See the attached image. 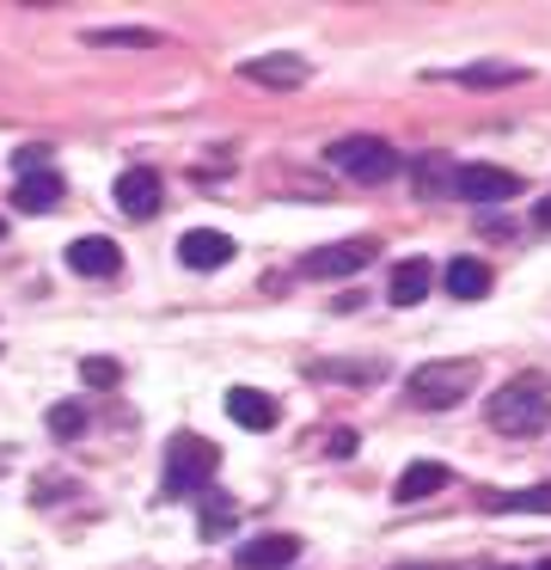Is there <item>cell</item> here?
Listing matches in <instances>:
<instances>
[{"label": "cell", "instance_id": "obj_1", "mask_svg": "<svg viewBox=\"0 0 551 570\" xmlns=\"http://www.w3.org/2000/svg\"><path fill=\"white\" fill-rule=\"evenodd\" d=\"M484 417H490V430H502V435H539L551 423V381L545 374H514V381H502L496 393H490Z\"/></svg>", "mask_w": 551, "mask_h": 570}, {"label": "cell", "instance_id": "obj_2", "mask_svg": "<svg viewBox=\"0 0 551 570\" xmlns=\"http://www.w3.org/2000/svg\"><path fill=\"white\" fill-rule=\"evenodd\" d=\"M472 386H478V362L472 356H435V362H423V368H411L404 393H411V405H423V411H453Z\"/></svg>", "mask_w": 551, "mask_h": 570}, {"label": "cell", "instance_id": "obj_3", "mask_svg": "<svg viewBox=\"0 0 551 570\" xmlns=\"http://www.w3.org/2000/svg\"><path fill=\"white\" fill-rule=\"evenodd\" d=\"M220 466V448L203 435H171L166 448V497H203Z\"/></svg>", "mask_w": 551, "mask_h": 570}, {"label": "cell", "instance_id": "obj_4", "mask_svg": "<svg viewBox=\"0 0 551 570\" xmlns=\"http://www.w3.org/2000/svg\"><path fill=\"white\" fill-rule=\"evenodd\" d=\"M325 160L337 166V173L362 178V185H380V178L399 173V154H392L380 136H343V141H331V148H325Z\"/></svg>", "mask_w": 551, "mask_h": 570}, {"label": "cell", "instance_id": "obj_5", "mask_svg": "<svg viewBox=\"0 0 551 570\" xmlns=\"http://www.w3.org/2000/svg\"><path fill=\"white\" fill-rule=\"evenodd\" d=\"M159 203H166V185H159V173H147V166H129V173L117 178V209L129 215V222H154Z\"/></svg>", "mask_w": 551, "mask_h": 570}, {"label": "cell", "instance_id": "obj_6", "mask_svg": "<svg viewBox=\"0 0 551 570\" xmlns=\"http://www.w3.org/2000/svg\"><path fill=\"white\" fill-rule=\"evenodd\" d=\"M453 190L472 197V203H509V197H521V178H514L509 166H460V173H453Z\"/></svg>", "mask_w": 551, "mask_h": 570}, {"label": "cell", "instance_id": "obj_7", "mask_svg": "<svg viewBox=\"0 0 551 570\" xmlns=\"http://www.w3.org/2000/svg\"><path fill=\"white\" fill-rule=\"evenodd\" d=\"M245 80H252V87H269V92H294V87H306V80H313V68L301 62V56H252V62L239 68Z\"/></svg>", "mask_w": 551, "mask_h": 570}, {"label": "cell", "instance_id": "obj_8", "mask_svg": "<svg viewBox=\"0 0 551 570\" xmlns=\"http://www.w3.org/2000/svg\"><path fill=\"white\" fill-rule=\"evenodd\" d=\"M362 264H374V239H337V246H318V252H306L301 271L306 276H355Z\"/></svg>", "mask_w": 551, "mask_h": 570}, {"label": "cell", "instance_id": "obj_9", "mask_svg": "<svg viewBox=\"0 0 551 570\" xmlns=\"http://www.w3.org/2000/svg\"><path fill=\"white\" fill-rule=\"evenodd\" d=\"M233 239L215 234V227H190V234L178 239V258L190 264V271H220V264H233Z\"/></svg>", "mask_w": 551, "mask_h": 570}, {"label": "cell", "instance_id": "obj_10", "mask_svg": "<svg viewBox=\"0 0 551 570\" xmlns=\"http://www.w3.org/2000/svg\"><path fill=\"white\" fill-rule=\"evenodd\" d=\"M301 558V540L294 533H257V540L239 546V570H282Z\"/></svg>", "mask_w": 551, "mask_h": 570}, {"label": "cell", "instance_id": "obj_11", "mask_svg": "<svg viewBox=\"0 0 551 570\" xmlns=\"http://www.w3.org/2000/svg\"><path fill=\"white\" fill-rule=\"evenodd\" d=\"M68 271L73 276H117L122 271V252L110 246L105 234H86V239H73V246H68Z\"/></svg>", "mask_w": 551, "mask_h": 570}, {"label": "cell", "instance_id": "obj_12", "mask_svg": "<svg viewBox=\"0 0 551 570\" xmlns=\"http://www.w3.org/2000/svg\"><path fill=\"white\" fill-rule=\"evenodd\" d=\"M227 417L239 430H276V399L257 386H227Z\"/></svg>", "mask_w": 551, "mask_h": 570}, {"label": "cell", "instance_id": "obj_13", "mask_svg": "<svg viewBox=\"0 0 551 570\" xmlns=\"http://www.w3.org/2000/svg\"><path fill=\"white\" fill-rule=\"evenodd\" d=\"M447 479L453 472L441 466V460H411V466L399 472V484H392V497H399V503H423V497H435Z\"/></svg>", "mask_w": 551, "mask_h": 570}, {"label": "cell", "instance_id": "obj_14", "mask_svg": "<svg viewBox=\"0 0 551 570\" xmlns=\"http://www.w3.org/2000/svg\"><path fill=\"white\" fill-rule=\"evenodd\" d=\"M490 515H551V484H527V491H484Z\"/></svg>", "mask_w": 551, "mask_h": 570}, {"label": "cell", "instance_id": "obj_15", "mask_svg": "<svg viewBox=\"0 0 551 570\" xmlns=\"http://www.w3.org/2000/svg\"><path fill=\"white\" fill-rule=\"evenodd\" d=\"M61 203V178L56 173H24L19 190H12V209L19 215H49Z\"/></svg>", "mask_w": 551, "mask_h": 570}, {"label": "cell", "instance_id": "obj_16", "mask_svg": "<svg viewBox=\"0 0 551 570\" xmlns=\"http://www.w3.org/2000/svg\"><path fill=\"white\" fill-rule=\"evenodd\" d=\"M441 283H447V295H453V301H484V295H490V264H478V258H453L447 271H441Z\"/></svg>", "mask_w": 551, "mask_h": 570}, {"label": "cell", "instance_id": "obj_17", "mask_svg": "<svg viewBox=\"0 0 551 570\" xmlns=\"http://www.w3.org/2000/svg\"><path fill=\"white\" fill-rule=\"evenodd\" d=\"M429 283H435L429 258H404V264H392V307H416V301L429 295Z\"/></svg>", "mask_w": 551, "mask_h": 570}, {"label": "cell", "instance_id": "obj_18", "mask_svg": "<svg viewBox=\"0 0 551 570\" xmlns=\"http://www.w3.org/2000/svg\"><path fill=\"white\" fill-rule=\"evenodd\" d=\"M447 80H460V87H521L527 68L521 62H472V68H453Z\"/></svg>", "mask_w": 551, "mask_h": 570}, {"label": "cell", "instance_id": "obj_19", "mask_svg": "<svg viewBox=\"0 0 551 570\" xmlns=\"http://www.w3.org/2000/svg\"><path fill=\"white\" fill-rule=\"evenodd\" d=\"M239 521V503L227 491H203V515H196V533L203 540H227V528Z\"/></svg>", "mask_w": 551, "mask_h": 570}, {"label": "cell", "instance_id": "obj_20", "mask_svg": "<svg viewBox=\"0 0 551 570\" xmlns=\"http://www.w3.org/2000/svg\"><path fill=\"white\" fill-rule=\"evenodd\" d=\"M86 43H98V50H154L159 31H147V26H117V31H86Z\"/></svg>", "mask_w": 551, "mask_h": 570}, {"label": "cell", "instance_id": "obj_21", "mask_svg": "<svg viewBox=\"0 0 551 570\" xmlns=\"http://www.w3.org/2000/svg\"><path fill=\"white\" fill-rule=\"evenodd\" d=\"M313 374L318 381H380V362H313Z\"/></svg>", "mask_w": 551, "mask_h": 570}, {"label": "cell", "instance_id": "obj_22", "mask_svg": "<svg viewBox=\"0 0 551 570\" xmlns=\"http://www.w3.org/2000/svg\"><path fill=\"white\" fill-rule=\"evenodd\" d=\"M80 381H86V386H117L122 368H117L110 356H86V362H80Z\"/></svg>", "mask_w": 551, "mask_h": 570}, {"label": "cell", "instance_id": "obj_23", "mask_svg": "<svg viewBox=\"0 0 551 570\" xmlns=\"http://www.w3.org/2000/svg\"><path fill=\"white\" fill-rule=\"evenodd\" d=\"M49 430H56V435H80L86 430V411L80 405H49Z\"/></svg>", "mask_w": 551, "mask_h": 570}, {"label": "cell", "instance_id": "obj_24", "mask_svg": "<svg viewBox=\"0 0 551 570\" xmlns=\"http://www.w3.org/2000/svg\"><path fill=\"white\" fill-rule=\"evenodd\" d=\"M325 454H331V460H350V454H355V430H331V435H325Z\"/></svg>", "mask_w": 551, "mask_h": 570}, {"label": "cell", "instance_id": "obj_25", "mask_svg": "<svg viewBox=\"0 0 551 570\" xmlns=\"http://www.w3.org/2000/svg\"><path fill=\"white\" fill-rule=\"evenodd\" d=\"M533 222H539V227H551V197H539V203H533Z\"/></svg>", "mask_w": 551, "mask_h": 570}, {"label": "cell", "instance_id": "obj_26", "mask_svg": "<svg viewBox=\"0 0 551 570\" xmlns=\"http://www.w3.org/2000/svg\"><path fill=\"white\" fill-rule=\"evenodd\" d=\"M399 570H453V564H399Z\"/></svg>", "mask_w": 551, "mask_h": 570}, {"label": "cell", "instance_id": "obj_27", "mask_svg": "<svg viewBox=\"0 0 551 570\" xmlns=\"http://www.w3.org/2000/svg\"><path fill=\"white\" fill-rule=\"evenodd\" d=\"M509 570H514V564H509ZM539 570H551V558H545V564H539Z\"/></svg>", "mask_w": 551, "mask_h": 570}, {"label": "cell", "instance_id": "obj_28", "mask_svg": "<svg viewBox=\"0 0 551 570\" xmlns=\"http://www.w3.org/2000/svg\"><path fill=\"white\" fill-rule=\"evenodd\" d=\"M0 239H7V222H0Z\"/></svg>", "mask_w": 551, "mask_h": 570}]
</instances>
